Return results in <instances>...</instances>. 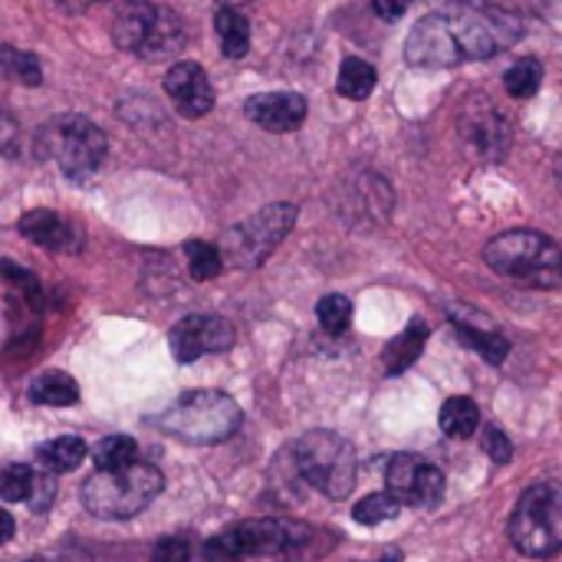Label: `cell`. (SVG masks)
Here are the masks:
<instances>
[{
    "label": "cell",
    "instance_id": "obj_1",
    "mask_svg": "<svg viewBox=\"0 0 562 562\" xmlns=\"http://www.w3.org/2000/svg\"><path fill=\"white\" fill-rule=\"evenodd\" d=\"M524 23L517 13L487 3H451L415 23L405 40V59L418 69H451L487 59L520 43Z\"/></svg>",
    "mask_w": 562,
    "mask_h": 562
},
{
    "label": "cell",
    "instance_id": "obj_2",
    "mask_svg": "<svg viewBox=\"0 0 562 562\" xmlns=\"http://www.w3.org/2000/svg\"><path fill=\"white\" fill-rule=\"evenodd\" d=\"M484 260L504 280L530 290L562 286V247L540 231H507L484 247Z\"/></svg>",
    "mask_w": 562,
    "mask_h": 562
},
{
    "label": "cell",
    "instance_id": "obj_3",
    "mask_svg": "<svg viewBox=\"0 0 562 562\" xmlns=\"http://www.w3.org/2000/svg\"><path fill=\"white\" fill-rule=\"evenodd\" d=\"M112 40L119 49L138 59H168L184 46V23L171 7H158L148 0H128L115 10Z\"/></svg>",
    "mask_w": 562,
    "mask_h": 562
},
{
    "label": "cell",
    "instance_id": "obj_4",
    "mask_svg": "<svg viewBox=\"0 0 562 562\" xmlns=\"http://www.w3.org/2000/svg\"><path fill=\"white\" fill-rule=\"evenodd\" d=\"M158 428L184 445H221L237 435L240 408L224 392L198 389L178 398L165 415H158Z\"/></svg>",
    "mask_w": 562,
    "mask_h": 562
},
{
    "label": "cell",
    "instance_id": "obj_5",
    "mask_svg": "<svg viewBox=\"0 0 562 562\" xmlns=\"http://www.w3.org/2000/svg\"><path fill=\"white\" fill-rule=\"evenodd\" d=\"M40 148L76 184H82L92 175H99V168L105 165V155H109L105 132L92 119L76 115V112L49 119L40 128Z\"/></svg>",
    "mask_w": 562,
    "mask_h": 562
},
{
    "label": "cell",
    "instance_id": "obj_6",
    "mask_svg": "<svg viewBox=\"0 0 562 562\" xmlns=\"http://www.w3.org/2000/svg\"><path fill=\"white\" fill-rule=\"evenodd\" d=\"M165 487V477L151 464H132L125 471H99L82 487V504L99 520H128L142 514Z\"/></svg>",
    "mask_w": 562,
    "mask_h": 562
},
{
    "label": "cell",
    "instance_id": "obj_7",
    "mask_svg": "<svg viewBox=\"0 0 562 562\" xmlns=\"http://www.w3.org/2000/svg\"><path fill=\"white\" fill-rule=\"evenodd\" d=\"M293 461L300 477L329 501H346L356 487V448L336 431H310L296 441Z\"/></svg>",
    "mask_w": 562,
    "mask_h": 562
},
{
    "label": "cell",
    "instance_id": "obj_8",
    "mask_svg": "<svg viewBox=\"0 0 562 562\" xmlns=\"http://www.w3.org/2000/svg\"><path fill=\"white\" fill-rule=\"evenodd\" d=\"M510 540L524 557L547 560L562 553V484H533L514 507Z\"/></svg>",
    "mask_w": 562,
    "mask_h": 562
},
{
    "label": "cell",
    "instance_id": "obj_9",
    "mask_svg": "<svg viewBox=\"0 0 562 562\" xmlns=\"http://www.w3.org/2000/svg\"><path fill=\"white\" fill-rule=\"evenodd\" d=\"M293 224H296V204H286V201L267 204L263 211L250 214L247 221H240L221 237L217 250L224 257V267H237V270L260 267L283 244Z\"/></svg>",
    "mask_w": 562,
    "mask_h": 562
},
{
    "label": "cell",
    "instance_id": "obj_10",
    "mask_svg": "<svg viewBox=\"0 0 562 562\" xmlns=\"http://www.w3.org/2000/svg\"><path fill=\"white\" fill-rule=\"evenodd\" d=\"M306 540L303 527L283 524V520H244L217 537H211V543L204 547V560L207 562H237L254 560V557H280L286 550H293L296 543Z\"/></svg>",
    "mask_w": 562,
    "mask_h": 562
},
{
    "label": "cell",
    "instance_id": "obj_11",
    "mask_svg": "<svg viewBox=\"0 0 562 562\" xmlns=\"http://www.w3.org/2000/svg\"><path fill=\"white\" fill-rule=\"evenodd\" d=\"M385 484L402 507L431 510L445 497V471L418 454H395L385 468Z\"/></svg>",
    "mask_w": 562,
    "mask_h": 562
},
{
    "label": "cell",
    "instance_id": "obj_12",
    "mask_svg": "<svg viewBox=\"0 0 562 562\" xmlns=\"http://www.w3.org/2000/svg\"><path fill=\"white\" fill-rule=\"evenodd\" d=\"M234 326L221 316H204V313H194V316H184L181 323H175L171 336H168V346H171V356L178 362H198L201 356H214V352H227L234 346Z\"/></svg>",
    "mask_w": 562,
    "mask_h": 562
},
{
    "label": "cell",
    "instance_id": "obj_13",
    "mask_svg": "<svg viewBox=\"0 0 562 562\" xmlns=\"http://www.w3.org/2000/svg\"><path fill=\"white\" fill-rule=\"evenodd\" d=\"M165 92L184 119H201L214 109V86L198 63H175L165 72Z\"/></svg>",
    "mask_w": 562,
    "mask_h": 562
},
{
    "label": "cell",
    "instance_id": "obj_14",
    "mask_svg": "<svg viewBox=\"0 0 562 562\" xmlns=\"http://www.w3.org/2000/svg\"><path fill=\"white\" fill-rule=\"evenodd\" d=\"M244 112L254 125L283 135V132H296L306 122L310 105L300 92H260L247 99Z\"/></svg>",
    "mask_w": 562,
    "mask_h": 562
},
{
    "label": "cell",
    "instance_id": "obj_15",
    "mask_svg": "<svg viewBox=\"0 0 562 562\" xmlns=\"http://www.w3.org/2000/svg\"><path fill=\"white\" fill-rule=\"evenodd\" d=\"M461 128L471 142V148L481 155V158H504L510 142H514V128L510 122L494 109V105H477V109H468L464 119H461Z\"/></svg>",
    "mask_w": 562,
    "mask_h": 562
},
{
    "label": "cell",
    "instance_id": "obj_16",
    "mask_svg": "<svg viewBox=\"0 0 562 562\" xmlns=\"http://www.w3.org/2000/svg\"><path fill=\"white\" fill-rule=\"evenodd\" d=\"M20 234L46 250H79V244H82V234L66 217H59L56 211H46V207L26 211L20 217Z\"/></svg>",
    "mask_w": 562,
    "mask_h": 562
},
{
    "label": "cell",
    "instance_id": "obj_17",
    "mask_svg": "<svg viewBox=\"0 0 562 562\" xmlns=\"http://www.w3.org/2000/svg\"><path fill=\"white\" fill-rule=\"evenodd\" d=\"M428 336H431V329H428L422 319H412L408 329H402V333L389 342V349H385V356H382L385 375H402V372H408V369L418 362V356L425 352Z\"/></svg>",
    "mask_w": 562,
    "mask_h": 562
},
{
    "label": "cell",
    "instance_id": "obj_18",
    "mask_svg": "<svg viewBox=\"0 0 562 562\" xmlns=\"http://www.w3.org/2000/svg\"><path fill=\"white\" fill-rule=\"evenodd\" d=\"M30 402L33 405H46V408H69L79 402V385L72 375L66 372H43L30 382Z\"/></svg>",
    "mask_w": 562,
    "mask_h": 562
},
{
    "label": "cell",
    "instance_id": "obj_19",
    "mask_svg": "<svg viewBox=\"0 0 562 562\" xmlns=\"http://www.w3.org/2000/svg\"><path fill=\"white\" fill-rule=\"evenodd\" d=\"M36 461L46 474H69L86 461V441L72 438V435L53 438V441L36 448Z\"/></svg>",
    "mask_w": 562,
    "mask_h": 562
},
{
    "label": "cell",
    "instance_id": "obj_20",
    "mask_svg": "<svg viewBox=\"0 0 562 562\" xmlns=\"http://www.w3.org/2000/svg\"><path fill=\"white\" fill-rule=\"evenodd\" d=\"M214 33H217L221 53L227 59H244L247 56V49H250V23L244 20L240 10L221 7L217 16H214Z\"/></svg>",
    "mask_w": 562,
    "mask_h": 562
},
{
    "label": "cell",
    "instance_id": "obj_21",
    "mask_svg": "<svg viewBox=\"0 0 562 562\" xmlns=\"http://www.w3.org/2000/svg\"><path fill=\"white\" fill-rule=\"evenodd\" d=\"M454 333L461 342H468L481 359H487L494 366L507 362V356H510V342L501 333H494L491 326H471L464 319H454Z\"/></svg>",
    "mask_w": 562,
    "mask_h": 562
},
{
    "label": "cell",
    "instance_id": "obj_22",
    "mask_svg": "<svg viewBox=\"0 0 562 562\" xmlns=\"http://www.w3.org/2000/svg\"><path fill=\"white\" fill-rule=\"evenodd\" d=\"M481 428V412H477V402L468 398V395H454L441 405V431L454 441H464L471 438L474 431Z\"/></svg>",
    "mask_w": 562,
    "mask_h": 562
},
{
    "label": "cell",
    "instance_id": "obj_23",
    "mask_svg": "<svg viewBox=\"0 0 562 562\" xmlns=\"http://www.w3.org/2000/svg\"><path fill=\"white\" fill-rule=\"evenodd\" d=\"M336 89H339V95H346V99H352V102L369 99L372 89H375V69H372L366 59L349 56V59H342V66H339Z\"/></svg>",
    "mask_w": 562,
    "mask_h": 562
},
{
    "label": "cell",
    "instance_id": "obj_24",
    "mask_svg": "<svg viewBox=\"0 0 562 562\" xmlns=\"http://www.w3.org/2000/svg\"><path fill=\"white\" fill-rule=\"evenodd\" d=\"M135 454H138V445L128 435H112V438H102L95 445L92 461L99 471H125L135 464Z\"/></svg>",
    "mask_w": 562,
    "mask_h": 562
},
{
    "label": "cell",
    "instance_id": "obj_25",
    "mask_svg": "<svg viewBox=\"0 0 562 562\" xmlns=\"http://www.w3.org/2000/svg\"><path fill=\"white\" fill-rule=\"evenodd\" d=\"M184 263H188V273L191 280L204 283V280H214L221 270H224V257L214 244H204V240H188L184 244Z\"/></svg>",
    "mask_w": 562,
    "mask_h": 562
},
{
    "label": "cell",
    "instance_id": "obj_26",
    "mask_svg": "<svg viewBox=\"0 0 562 562\" xmlns=\"http://www.w3.org/2000/svg\"><path fill=\"white\" fill-rule=\"evenodd\" d=\"M0 69L10 79L23 82V86H40L43 82L40 59L33 53H26V49H16V46H0Z\"/></svg>",
    "mask_w": 562,
    "mask_h": 562
},
{
    "label": "cell",
    "instance_id": "obj_27",
    "mask_svg": "<svg viewBox=\"0 0 562 562\" xmlns=\"http://www.w3.org/2000/svg\"><path fill=\"white\" fill-rule=\"evenodd\" d=\"M402 514V504L385 491V494H369L356 504L352 510V520L362 524V527H379V524H389Z\"/></svg>",
    "mask_w": 562,
    "mask_h": 562
},
{
    "label": "cell",
    "instance_id": "obj_28",
    "mask_svg": "<svg viewBox=\"0 0 562 562\" xmlns=\"http://www.w3.org/2000/svg\"><path fill=\"white\" fill-rule=\"evenodd\" d=\"M504 86L514 99H533L543 86V66L537 59H520L507 69Z\"/></svg>",
    "mask_w": 562,
    "mask_h": 562
},
{
    "label": "cell",
    "instance_id": "obj_29",
    "mask_svg": "<svg viewBox=\"0 0 562 562\" xmlns=\"http://www.w3.org/2000/svg\"><path fill=\"white\" fill-rule=\"evenodd\" d=\"M316 319H319V326H323L326 333H333V336L346 333L349 323H352V303H349V296H342V293L323 296L319 306H316Z\"/></svg>",
    "mask_w": 562,
    "mask_h": 562
},
{
    "label": "cell",
    "instance_id": "obj_30",
    "mask_svg": "<svg viewBox=\"0 0 562 562\" xmlns=\"http://www.w3.org/2000/svg\"><path fill=\"white\" fill-rule=\"evenodd\" d=\"M30 494H33V471L26 464H10L0 471V501L20 504L30 501Z\"/></svg>",
    "mask_w": 562,
    "mask_h": 562
},
{
    "label": "cell",
    "instance_id": "obj_31",
    "mask_svg": "<svg viewBox=\"0 0 562 562\" xmlns=\"http://www.w3.org/2000/svg\"><path fill=\"white\" fill-rule=\"evenodd\" d=\"M481 448H484V454H487L491 461H497V464H507V461L514 458V445H510V438H507L497 425H487V428H484Z\"/></svg>",
    "mask_w": 562,
    "mask_h": 562
},
{
    "label": "cell",
    "instance_id": "obj_32",
    "mask_svg": "<svg viewBox=\"0 0 562 562\" xmlns=\"http://www.w3.org/2000/svg\"><path fill=\"white\" fill-rule=\"evenodd\" d=\"M20 151H23V132H20L16 119L0 109V155L16 158Z\"/></svg>",
    "mask_w": 562,
    "mask_h": 562
},
{
    "label": "cell",
    "instance_id": "obj_33",
    "mask_svg": "<svg viewBox=\"0 0 562 562\" xmlns=\"http://www.w3.org/2000/svg\"><path fill=\"white\" fill-rule=\"evenodd\" d=\"M191 560V547L184 537H165L158 547H155V557L151 562H188Z\"/></svg>",
    "mask_w": 562,
    "mask_h": 562
},
{
    "label": "cell",
    "instance_id": "obj_34",
    "mask_svg": "<svg viewBox=\"0 0 562 562\" xmlns=\"http://www.w3.org/2000/svg\"><path fill=\"white\" fill-rule=\"evenodd\" d=\"M372 7H375V13H379L382 20L395 23V20H402V16L408 13L412 0H372Z\"/></svg>",
    "mask_w": 562,
    "mask_h": 562
},
{
    "label": "cell",
    "instance_id": "obj_35",
    "mask_svg": "<svg viewBox=\"0 0 562 562\" xmlns=\"http://www.w3.org/2000/svg\"><path fill=\"white\" fill-rule=\"evenodd\" d=\"M13 530H16V524H13V517H10L7 510H0V547H3V543H10V537H13Z\"/></svg>",
    "mask_w": 562,
    "mask_h": 562
},
{
    "label": "cell",
    "instance_id": "obj_36",
    "mask_svg": "<svg viewBox=\"0 0 562 562\" xmlns=\"http://www.w3.org/2000/svg\"><path fill=\"white\" fill-rule=\"evenodd\" d=\"M56 3H59L63 10H69V13H79V10H86L92 0H56Z\"/></svg>",
    "mask_w": 562,
    "mask_h": 562
},
{
    "label": "cell",
    "instance_id": "obj_37",
    "mask_svg": "<svg viewBox=\"0 0 562 562\" xmlns=\"http://www.w3.org/2000/svg\"><path fill=\"white\" fill-rule=\"evenodd\" d=\"M240 3H250V0H221V7H234V10H237Z\"/></svg>",
    "mask_w": 562,
    "mask_h": 562
},
{
    "label": "cell",
    "instance_id": "obj_38",
    "mask_svg": "<svg viewBox=\"0 0 562 562\" xmlns=\"http://www.w3.org/2000/svg\"><path fill=\"white\" fill-rule=\"evenodd\" d=\"M30 562H43V560H30Z\"/></svg>",
    "mask_w": 562,
    "mask_h": 562
}]
</instances>
